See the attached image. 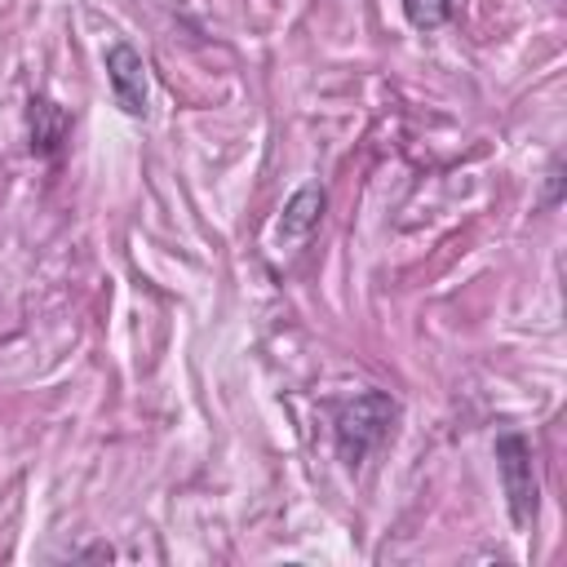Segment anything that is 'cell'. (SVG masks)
<instances>
[{"label": "cell", "instance_id": "7", "mask_svg": "<svg viewBox=\"0 0 567 567\" xmlns=\"http://www.w3.org/2000/svg\"><path fill=\"white\" fill-rule=\"evenodd\" d=\"M554 199H558V164L549 168V204H554Z\"/></svg>", "mask_w": 567, "mask_h": 567}, {"label": "cell", "instance_id": "5", "mask_svg": "<svg viewBox=\"0 0 567 567\" xmlns=\"http://www.w3.org/2000/svg\"><path fill=\"white\" fill-rule=\"evenodd\" d=\"M66 128H71V120H66V111H62L58 102L31 97V146H35L40 155H53V151L62 146Z\"/></svg>", "mask_w": 567, "mask_h": 567}, {"label": "cell", "instance_id": "1", "mask_svg": "<svg viewBox=\"0 0 567 567\" xmlns=\"http://www.w3.org/2000/svg\"><path fill=\"white\" fill-rule=\"evenodd\" d=\"M394 416H399V408H394V399L381 394V390H368V394H359L354 403H346V408L337 412V456H341L350 470L363 465L368 452H377V447L390 439Z\"/></svg>", "mask_w": 567, "mask_h": 567}, {"label": "cell", "instance_id": "4", "mask_svg": "<svg viewBox=\"0 0 567 567\" xmlns=\"http://www.w3.org/2000/svg\"><path fill=\"white\" fill-rule=\"evenodd\" d=\"M323 190L319 186H301L288 204H284V217H279V235L284 239H306L315 226H319V217H323Z\"/></svg>", "mask_w": 567, "mask_h": 567}, {"label": "cell", "instance_id": "6", "mask_svg": "<svg viewBox=\"0 0 567 567\" xmlns=\"http://www.w3.org/2000/svg\"><path fill=\"white\" fill-rule=\"evenodd\" d=\"M403 13H408L412 27L434 31V27H443L452 18V0H403Z\"/></svg>", "mask_w": 567, "mask_h": 567}, {"label": "cell", "instance_id": "3", "mask_svg": "<svg viewBox=\"0 0 567 567\" xmlns=\"http://www.w3.org/2000/svg\"><path fill=\"white\" fill-rule=\"evenodd\" d=\"M106 80H111V93H115V106L124 115H146V62L133 44H111L106 49Z\"/></svg>", "mask_w": 567, "mask_h": 567}, {"label": "cell", "instance_id": "2", "mask_svg": "<svg viewBox=\"0 0 567 567\" xmlns=\"http://www.w3.org/2000/svg\"><path fill=\"white\" fill-rule=\"evenodd\" d=\"M496 470H501V483H505V501H509L514 527H532V523H536L532 443H527L523 434H501V439H496Z\"/></svg>", "mask_w": 567, "mask_h": 567}]
</instances>
